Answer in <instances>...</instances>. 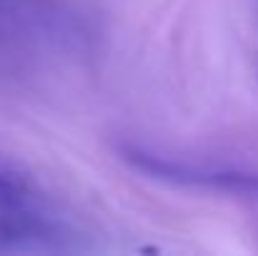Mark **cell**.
I'll list each match as a JSON object with an SVG mask.
<instances>
[{"instance_id":"cell-1","label":"cell","mask_w":258,"mask_h":256,"mask_svg":"<svg viewBox=\"0 0 258 256\" xmlns=\"http://www.w3.org/2000/svg\"><path fill=\"white\" fill-rule=\"evenodd\" d=\"M128 164H133L138 171H143L151 178L171 181L180 186H203L228 193H243V196H258V176L248 173H223V171H198L190 166H180L163 161L158 156L143 153V151H125Z\"/></svg>"},{"instance_id":"cell-2","label":"cell","mask_w":258,"mask_h":256,"mask_svg":"<svg viewBox=\"0 0 258 256\" xmlns=\"http://www.w3.org/2000/svg\"><path fill=\"white\" fill-rule=\"evenodd\" d=\"M58 229L33 203L0 211V251H38L58 244Z\"/></svg>"},{"instance_id":"cell-3","label":"cell","mask_w":258,"mask_h":256,"mask_svg":"<svg viewBox=\"0 0 258 256\" xmlns=\"http://www.w3.org/2000/svg\"><path fill=\"white\" fill-rule=\"evenodd\" d=\"M28 203H33V193H30L28 181L20 178L18 173L0 171V211L28 206Z\"/></svg>"}]
</instances>
